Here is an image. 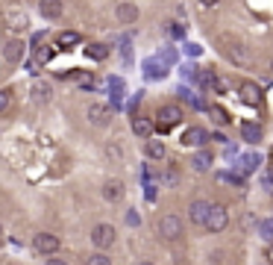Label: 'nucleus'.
I'll use <instances>...</instances> for the list:
<instances>
[{"label":"nucleus","mask_w":273,"mask_h":265,"mask_svg":"<svg viewBox=\"0 0 273 265\" xmlns=\"http://www.w3.org/2000/svg\"><path fill=\"white\" fill-rule=\"evenodd\" d=\"M138 265H153V262H138Z\"/></svg>","instance_id":"41"},{"label":"nucleus","mask_w":273,"mask_h":265,"mask_svg":"<svg viewBox=\"0 0 273 265\" xmlns=\"http://www.w3.org/2000/svg\"><path fill=\"white\" fill-rule=\"evenodd\" d=\"M212 162H214V157L209 153V150H197V153L191 157V168L194 171H209L212 168Z\"/></svg>","instance_id":"18"},{"label":"nucleus","mask_w":273,"mask_h":265,"mask_svg":"<svg viewBox=\"0 0 273 265\" xmlns=\"http://www.w3.org/2000/svg\"><path fill=\"white\" fill-rule=\"evenodd\" d=\"M270 68H273V59H270Z\"/></svg>","instance_id":"43"},{"label":"nucleus","mask_w":273,"mask_h":265,"mask_svg":"<svg viewBox=\"0 0 273 265\" xmlns=\"http://www.w3.org/2000/svg\"><path fill=\"white\" fill-rule=\"evenodd\" d=\"M209 201H191L188 206V218H191V224H197V227H203L206 224V215H209Z\"/></svg>","instance_id":"11"},{"label":"nucleus","mask_w":273,"mask_h":265,"mask_svg":"<svg viewBox=\"0 0 273 265\" xmlns=\"http://www.w3.org/2000/svg\"><path fill=\"white\" fill-rule=\"evenodd\" d=\"M47 265H68L65 259H47Z\"/></svg>","instance_id":"38"},{"label":"nucleus","mask_w":273,"mask_h":265,"mask_svg":"<svg viewBox=\"0 0 273 265\" xmlns=\"http://www.w3.org/2000/svg\"><path fill=\"white\" fill-rule=\"evenodd\" d=\"M127 224H130V227H138V224H141V218H138V212H135V209H130V212H127Z\"/></svg>","instance_id":"32"},{"label":"nucleus","mask_w":273,"mask_h":265,"mask_svg":"<svg viewBox=\"0 0 273 265\" xmlns=\"http://www.w3.org/2000/svg\"><path fill=\"white\" fill-rule=\"evenodd\" d=\"M144 77H147V80H165V77H167V65L162 59H147V62H144Z\"/></svg>","instance_id":"12"},{"label":"nucleus","mask_w":273,"mask_h":265,"mask_svg":"<svg viewBox=\"0 0 273 265\" xmlns=\"http://www.w3.org/2000/svg\"><path fill=\"white\" fill-rule=\"evenodd\" d=\"M77 83L83 85V89H91V85H94V77L88 71H83V74H77Z\"/></svg>","instance_id":"30"},{"label":"nucleus","mask_w":273,"mask_h":265,"mask_svg":"<svg viewBox=\"0 0 273 265\" xmlns=\"http://www.w3.org/2000/svg\"><path fill=\"white\" fill-rule=\"evenodd\" d=\"M167 36H170V38H185V24L170 21V24H167Z\"/></svg>","instance_id":"28"},{"label":"nucleus","mask_w":273,"mask_h":265,"mask_svg":"<svg viewBox=\"0 0 273 265\" xmlns=\"http://www.w3.org/2000/svg\"><path fill=\"white\" fill-rule=\"evenodd\" d=\"M120 24H135L138 21V6L135 3H118V9H115Z\"/></svg>","instance_id":"14"},{"label":"nucleus","mask_w":273,"mask_h":265,"mask_svg":"<svg viewBox=\"0 0 273 265\" xmlns=\"http://www.w3.org/2000/svg\"><path fill=\"white\" fill-rule=\"evenodd\" d=\"M217 45H220V53H224L232 65H238V68H247V65H250V50L244 48L235 36H220Z\"/></svg>","instance_id":"1"},{"label":"nucleus","mask_w":273,"mask_h":265,"mask_svg":"<svg viewBox=\"0 0 273 265\" xmlns=\"http://www.w3.org/2000/svg\"><path fill=\"white\" fill-rule=\"evenodd\" d=\"M44 38H47L44 33H36V36H33V50H36V48H41V41H44Z\"/></svg>","instance_id":"35"},{"label":"nucleus","mask_w":273,"mask_h":265,"mask_svg":"<svg viewBox=\"0 0 273 265\" xmlns=\"http://www.w3.org/2000/svg\"><path fill=\"white\" fill-rule=\"evenodd\" d=\"M21 56H24V45H21L18 38H12V41L6 45V59H9V65H15V62H21Z\"/></svg>","instance_id":"22"},{"label":"nucleus","mask_w":273,"mask_h":265,"mask_svg":"<svg viewBox=\"0 0 273 265\" xmlns=\"http://www.w3.org/2000/svg\"><path fill=\"white\" fill-rule=\"evenodd\" d=\"M159 236L167 239V241H177L179 236H182V221H179V215L167 212V215L159 218Z\"/></svg>","instance_id":"4"},{"label":"nucleus","mask_w":273,"mask_h":265,"mask_svg":"<svg viewBox=\"0 0 273 265\" xmlns=\"http://www.w3.org/2000/svg\"><path fill=\"white\" fill-rule=\"evenodd\" d=\"M106 85L112 89V103L118 106V103H120V97H123V83H120L118 77H109V80H106Z\"/></svg>","instance_id":"24"},{"label":"nucleus","mask_w":273,"mask_h":265,"mask_svg":"<svg viewBox=\"0 0 273 265\" xmlns=\"http://www.w3.org/2000/svg\"><path fill=\"white\" fill-rule=\"evenodd\" d=\"M270 162H273V150H270Z\"/></svg>","instance_id":"42"},{"label":"nucleus","mask_w":273,"mask_h":265,"mask_svg":"<svg viewBox=\"0 0 273 265\" xmlns=\"http://www.w3.org/2000/svg\"><path fill=\"white\" fill-rule=\"evenodd\" d=\"M85 115H88V121H91L94 127H106L109 121H112V106H103V103H91Z\"/></svg>","instance_id":"8"},{"label":"nucleus","mask_w":273,"mask_h":265,"mask_svg":"<svg viewBox=\"0 0 273 265\" xmlns=\"http://www.w3.org/2000/svg\"><path fill=\"white\" fill-rule=\"evenodd\" d=\"M144 153H147V159H165L167 147H165V142H147V145H144Z\"/></svg>","instance_id":"23"},{"label":"nucleus","mask_w":273,"mask_h":265,"mask_svg":"<svg viewBox=\"0 0 273 265\" xmlns=\"http://www.w3.org/2000/svg\"><path fill=\"white\" fill-rule=\"evenodd\" d=\"M9 106V92H0V112Z\"/></svg>","instance_id":"36"},{"label":"nucleus","mask_w":273,"mask_h":265,"mask_svg":"<svg viewBox=\"0 0 273 265\" xmlns=\"http://www.w3.org/2000/svg\"><path fill=\"white\" fill-rule=\"evenodd\" d=\"M185 147H203L209 142V132L203 130V127H188V130L182 132V139H179Z\"/></svg>","instance_id":"10"},{"label":"nucleus","mask_w":273,"mask_h":265,"mask_svg":"<svg viewBox=\"0 0 273 265\" xmlns=\"http://www.w3.org/2000/svg\"><path fill=\"white\" fill-rule=\"evenodd\" d=\"M261 165V157L259 153H244V157H238V162L232 165V171L235 174H241V177H247V174H256Z\"/></svg>","instance_id":"7"},{"label":"nucleus","mask_w":273,"mask_h":265,"mask_svg":"<svg viewBox=\"0 0 273 265\" xmlns=\"http://www.w3.org/2000/svg\"><path fill=\"white\" fill-rule=\"evenodd\" d=\"M267 259H270V262H267V265H273V245H270V248H267Z\"/></svg>","instance_id":"39"},{"label":"nucleus","mask_w":273,"mask_h":265,"mask_svg":"<svg viewBox=\"0 0 273 265\" xmlns=\"http://www.w3.org/2000/svg\"><path fill=\"white\" fill-rule=\"evenodd\" d=\"M212 142H220V145H226V136H224V132H214Z\"/></svg>","instance_id":"37"},{"label":"nucleus","mask_w":273,"mask_h":265,"mask_svg":"<svg viewBox=\"0 0 273 265\" xmlns=\"http://www.w3.org/2000/svg\"><path fill=\"white\" fill-rule=\"evenodd\" d=\"M80 45V33H73V30H62L59 36H56V48H77Z\"/></svg>","instance_id":"19"},{"label":"nucleus","mask_w":273,"mask_h":265,"mask_svg":"<svg viewBox=\"0 0 273 265\" xmlns=\"http://www.w3.org/2000/svg\"><path fill=\"white\" fill-rule=\"evenodd\" d=\"M264 265H267V262H264Z\"/></svg>","instance_id":"44"},{"label":"nucleus","mask_w":273,"mask_h":265,"mask_svg":"<svg viewBox=\"0 0 273 265\" xmlns=\"http://www.w3.org/2000/svg\"><path fill=\"white\" fill-rule=\"evenodd\" d=\"M103 197H106V201H120V197H123V183L109 180L106 186H103Z\"/></svg>","instance_id":"20"},{"label":"nucleus","mask_w":273,"mask_h":265,"mask_svg":"<svg viewBox=\"0 0 273 265\" xmlns=\"http://www.w3.org/2000/svg\"><path fill=\"white\" fill-rule=\"evenodd\" d=\"M38 12L44 15L47 21H56L62 15V0H38Z\"/></svg>","instance_id":"15"},{"label":"nucleus","mask_w":273,"mask_h":265,"mask_svg":"<svg viewBox=\"0 0 273 265\" xmlns=\"http://www.w3.org/2000/svg\"><path fill=\"white\" fill-rule=\"evenodd\" d=\"M156 127H153V121L150 118H144V115H135L132 118V132L138 136V139H150V132H153Z\"/></svg>","instance_id":"17"},{"label":"nucleus","mask_w":273,"mask_h":265,"mask_svg":"<svg viewBox=\"0 0 273 265\" xmlns=\"http://www.w3.org/2000/svg\"><path fill=\"white\" fill-rule=\"evenodd\" d=\"M238 95H241V100L247 106H259L261 103V89L256 83H250V80H244V83L238 85Z\"/></svg>","instance_id":"9"},{"label":"nucleus","mask_w":273,"mask_h":265,"mask_svg":"<svg viewBox=\"0 0 273 265\" xmlns=\"http://www.w3.org/2000/svg\"><path fill=\"white\" fill-rule=\"evenodd\" d=\"M156 124L153 127H159V130L165 132V130H170V127H177L179 121H182V109L177 106V103H167V106H162L159 112H156Z\"/></svg>","instance_id":"3"},{"label":"nucleus","mask_w":273,"mask_h":265,"mask_svg":"<svg viewBox=\"0 0 273 265\" xmlns=\"http://www.w3.org/2000/svg\"><path fill=\"white\" fill-rule=\"evenodd\" d=\"M50 95H53L50 83H44V80H36V83H33V97H36L38 103H47Z\"/></svg>","instance_id":"21"},{"label":"nucleus","mask_w":273,"mask_h":265,"mask_svg":"<svg viewBox=\"0 0 273 265\" xmlns=\"http://www.w3.org/2000/svg\"><path fill=\"white\" fill-rule=\"evenodd\" d=\"M226 224H229V212H226V206L212 204V206H209V215H206V224H203V227L209 230V233H224Z\"/></svg>","instance_id":"2"},{"label":"nucleus","mask_w":273,"mask_h":265,"mask_svg":"<svg viewBox=\"0 0 273 265\" xmlns=\"http://www.w3.org/2000/svg\"><path fill=\"white\" fill-rule=\"evenodd\" d=\"M85 53H88L91 59H106V56H109V45H100V41H97V45H88Z\"/></svg>","instance_id":"27"},{"label":"nucleus","mask_w":273,"mask_h":265,"mask_svg":"<svg viewBox=\"0 0 273 265\" xmlns=\"http://www.w3.org/2000/svg\"><path fill=\"white\" fill-rule=\"evenodd\" d=\"M33 251L44 253V256H56V251H59V236H53V233H38V236H33Z\"/></svg>","instance_id":"6"},{"label":"nucleus","mask_w":273,"mask_h":265,"mask_svg":"<svg viewBox=\"0 0 273 265\" xmlns=\"http://www.w3.org/2000/svg\"><path fill=\"white\" fill-rule=\"evenodd\" d=\"M185 53H188V56H200L203 48H200V45H185Z\"/></svg>","instance_id":"34"},{"label":"nucleus","mask_w":273,"mask_h":265,"mask_svg":"<svg viewBox=\"0 0 273 265\" xmlns=\"http://www.w3.org/2000/svg\"><path fill=\"white\" fill-rule=\"evenodd\" d=\"M27 24H30V18H27L21 9H6V27L15 30V33H24Z\"/></svg>","instance_id":"13"},{"label":"nucleus","mask_w":273,"mask_h":265,"mask_svg":"<svg viewBox=\"0 0 273 265\" xmlns=\"http://www.w3.org/2000/svg\"><path fill=\"white\" fill-rule=\"evenodd\" d=\"M241 139H244L247 145H259L261 142V127L253 124V121H244V124H241Z\"/></svg>","instance_id":"16"},{"label":"nucleus","mask_w":273,"mask_h":265,"mask_svg":"<svg viewBox=\"0 0 273 265\" xmlns=\"http://www.w3.org/2000/svg\"><path fill=\"white\" fill-rule=\"evenodd\" d=\"M88 265H112L106 253H94V256H88Z\"/></svg>","instance_id":"31"},{"label":"nucleus","mask_w":273,"mask_h":265,"mask_svg":"<svg viewBox=\"0 0 273 265\" xmlns=\"http://www.w3.org/2000/svg\"><path fill=\"white\" fill-rule=\"evenodd\" d=\"M259 183H261V189H264V192H273V171H270V168L261 171V174H259Z\"/></svg>","instance_id":"29"},{"label":"nucleus","mask_w":273,"mask_h":265,"mask_svg":"<svg viewBox=\"0 0 273 265\" xmlns=\"http://www.w3.org/2000/svg\"><path fill=\"white\" fill-rule=\"evenodd\" d=\"M144 197H147V201H156V186H153V183H147V186H144Z\"/></svg>","instance_id":"33"},{"label":"nucleus","mask_w":273,"mask_h":265,"mask_svg":"<svg viewBox=\"0 0 273 265\" xmlns=\"http://www.w3.org/2000/svg\"><path fill=\"white\" fill-rule=\"evenodd\" d=\"M259 236L264 241H270L273 245V218H264V221H259Z\"/></svg>","instance_id":"26"},{"label":"nucleus","mask_w":273,"mask_h":265,"mask_svg":"<svg viewBox=\"0 0 273 265\" xmlns=\"http://www.w3.org/2000/svg\"><path fill=\"white\" fill-rule=\"evenodd\" d=\"M206 109H209V115H212V121H214V124H220V127L232 121V118H229V112H226L224 106H206Z\"/></svg>","instance_id":"25"},{"label":"nucleus","mask_w":273,"mask_h":265,"mask_svg":"<svg viewBox=\"0 0 273 265\" xmlns=\"http://www.w3.org/2000/svg\"><path fill=\"white\" fill-rule=\"evenodd\" d=\"M203 6H214V3H217V0H200Z\"/></svg>","instance_id":"40"},{"label":"nucleus","mask_w":273,"mask_h":265,"mask_svg":"<svg viewBox=\"0 0 273 265\" xmlns=\"http://www.w3.org/2000/svg\"><path fill=\"white\" fill-rule=\"evenodd\" d=\"M91 245H94L97 251L112 248V245H115V227H112V224H97V227L91 230Z\"/></svg>","instance_id":"5"}]
</instances>
